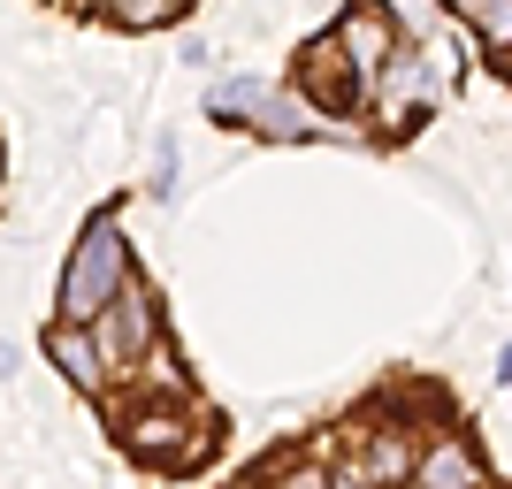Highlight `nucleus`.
<instances>
[{
  "instance_id": "1",
  "label": "nucleus",
  "mask_w": 512,
  "mask_h": 489,
  "mask_svg": "<svg viewBox=\"0 0 512 489\" xmlns=\"http://www.w3.org/2000/svg\"><path fill=\"white\" fill-rule=\"evenodd\" d=\"M130 276V245H123V222L115 214H92L85 237H77V253L62 268V321H92L107 298L123 291Z\"/></svg>"
},
{
  "instance_id": "9",
  "label": "nucleus",
  "mask_w": 512,
  "mask_h": 489,
  "mask_svg": "<svg viewBox=\"0 0 512 489\" xmlns=\"http://www.w3.org/2000/svg\"><path fill=\"white\" fill-rule=\"evenodd\" d=\"M260 100H268V85H260V77H230V85L207 92V115H214V123H253Z\"/></svg>"
},
{
  "instance_id": "4",
  "label": "nucleus",
  "mask_w": 512,
  "mask_h": 489,
  "mask_svg": "<svg viewBox=\"0 0 512 489\" xmlns=\"http://www.w3.org/2000/svg\"><path fill=\"white\" fill-rule=\"evenodd\" d=\"M360 85H367V69L344 54L337 39H321V46H306V92H314L321 107H337V115H352L360 107Z\"/></svg>"
},
{
  "instance_id": "12",
  "label": "nucleus",
  "mask_w": 512,
  "mask_h": 489,
  "mask_svg": "<svg viewBox=\"0 0 512 489\" xmlns=\"http://www.w3.org/2000/svg\"><path fill=\"white\" fill-rule=\"evenodd\" d=\"M107 16L123 23V31H153V23H176L184 8L176 0H107Z\"/></svg>"
},
{
  "instance_id": "2",
  "label": "nucleus",
  "mask_w": 512,
  "mask_h": 489,
  "mask_svg": "<svg viewBox=\"0 0 512 489\" xmlns=\"http://www.w3.org/2000/svg\"><path fill=\"white\" fill-rule=\"evenodd\" d=\"M153 329H161V314H153V291H138L130 276H123V291H115L100 314H92V337H100L107 360H146Z\"/></svg>"
},
{
  "instance_id": "14",
  "label": "nucleus",
  "mask_w": 512,
  "mask_h": 489,
  "mask_svg": "<svg viewBox=\"0 0 512 489\" xmlns=\"http://www.w3.org/2000/svg\"><path fill=\"white\" fill-rule=\"evenodd\" d=\"M497 383H512V352H505V360H497Z\"/></svg>"
},
{
  "instance_id": "11",
  "label": "nucleus",
  "mask_w": 512,
  "mask_h": 489,
  "mask_svg": "<svg viewBox=\"0 0 512 489\" xmlns=\"http://www.w3.org/2000/svg\"><path fill=\"white\" fill-rule=\"evenodd\" d=\"M375 8H383V16L398 23L406 39H428V31L444 23V0H375Z\"/></svg>"
},
{
  "instance_id": "3",
  "label": "nucleus",
  "mask_w": 512,
  "mask_h": 489,
  "mask_svg": "<svg viewBox=\"0 0 512 489\" xmlns=\"http://www.w3.org/2000/svg\"><path fill=\"white\" fill-rule=\"evenodd\" d=\"M428 92H436V62H428V46H421V54H398V46H390V62H383V92H375L383 123H390V130L413 123V115L428 107Z\"/></svg>"
},
{
  "instance_id": "6",
  "label": "nucleus",
  "mask_w": 512,
  "mask_h": 489,
  "mask_svg": "<svg viewBox=\"0 0 512 489\" xmlns=\"http://www.w3.org/2000/svg\"><path fill=\"white\" fill-rule=\"evenodd\" d=\"M123 444L138 451V459H176V467H192L199 459V436L176 413H138V421L123 428Z\"/></svg>"
},
{
  "instance_id": "10",
  "label": "nucleus",
  "mask_w": 512,
  "mask_h": 489,
  "mask_svg": "<svg viewBox=\"0 0 512 489\" xmlns=\"http://www.w3.org/2000/svg\"><path fill=\"white\" fill-rule=\"evenodd\" d=\"M260 138H314L321 123H306V107H291V100H276V92H268V100H260Z\"/></svg>"
},
{
  "instance_id": "7",
  "label": "nucleus",
  "mask_w": 512,
  "mask_h": 489,
  "mask_svg": "<svg viewBox=\"0 0 512 489\" xmlns=\"http://www.w3.org/2000/svg\"><path fill=\"white\" fill-rule=\"evenodd\" d=\"M337 46L367 69V77H375V69L390 62V46H398V23H390L383 8H360V16H344V23H337Z\"/></svg>"
},
{
  "instance_id": "8",
  "label": "nucleus",
  "mask_w": 512,
  "mask_h": 489,
  "mask_svg": "<svg viewBox=\"0 0 512 489\" xmlns=\"http://www.w3.org/2000/svg\"><path fill=\"white\" fill-rule=\"evenodd\" d=\"M413 482H428V489H467V482H482V459H474L459 436H444L428 459H413Z\"/></svg>"
},
{
  "instance_id": "15",
  "label": "nucleus",
  "mask_w": 512,
  "mask_h": 489,
  "mask_svg": "<svg viewBox=\"0 0 512 489\" xmlns=\"http://www.w3.org/2000/svg\"><path fill=\"white\" fill-rule=\"evenodd\" d=\"M444 8H459V16H474V0H444Z\"/></svg>"
},
{
  "instance_id": "5",
  "label": "nucleus",
  "mask_w": 512,
  "mask_h": 489,
  "mask_svg": "<svg viewBox=\"0 0 512 489\" xmlns=\"http://www.w3.org/2000/svg\"><path fill=\"white\" fill-rule=\"evenodd\" d=\"M46 360L62 367L77 390L107 383V352H100V337H92V321H54V329H46Z\"/></svg>"
},
{
  "instance_id": "13",
  "label": "nucleus",
  "mask_w": 512,
  "mask_h": 489,
  "mask_svg": "<svg viewBox=\"0 0 512 489\" xmlns=\"http://www.w3.org/2000/svg\"><path fill=\"white\" fill-rule=\"evenodd\" d=\"M474 31H482V39L490 46H512V0H474Z\"/></svg>"
}]
</instances>
